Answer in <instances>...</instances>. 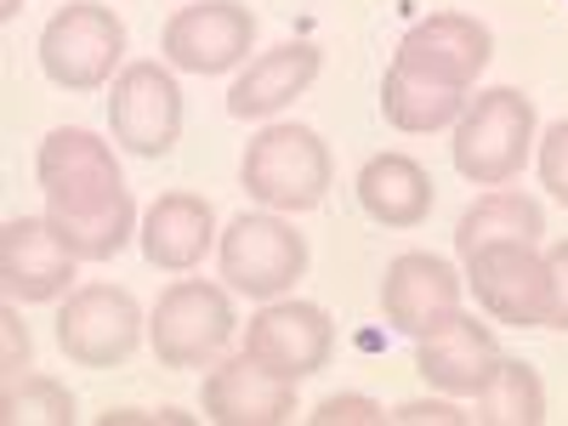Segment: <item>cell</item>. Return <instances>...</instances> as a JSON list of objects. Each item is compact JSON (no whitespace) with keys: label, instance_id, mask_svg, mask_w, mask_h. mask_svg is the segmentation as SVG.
<instances>
[{"label":"cell","instance_id":"obj_1","mask_svg":"<svg viewBox=\"0 0 568 426\" xmlns=\"http://www.w3.org/2000/svg\"><path fill=\"white\" fill-rule=\"evenodd\" d=\"M240 182L245 194L262 205V211H313L324 205L329 182H336V165H329V149L313 125H262L251 142H245V160H240Z\"/></svg>","mask_w":568,"mask_h":426},{"label":"cell","instance_id":"obj_2","mask_svg":"<svg viewBox=\"0 0 568 426\" xmlns=\"http://www.w3.org/2000/svg\"><path fill=\"white\" fill-rule=\"evenodd\" d=\"M449 154L466 182L506 187L535 154V103L517 85H489L478 98H466Z\"/></svg>","mask_w":568,"mask_h":426},{"label":"cell","instance_id":"obj_3","mask_svg":"<svg viewBox=\"0 0 568 426\" xmlns=\"http://www.w3.org/2000/svg\"><path fill=\"white\" fill-rule=\"evenodd\" d=\"M233 329V296L227 284H211V278H176L160 291L154 313H149V342H154V358L160 369H205L227 353Z\"/></svg>","mask_w":568,"mask_h":426},{"label":"cell","instance_id":"obj_4","mask_svg":"<svg viewBox=\"0 0 568 426\" xmlns=\"http://www.w3.org/2000/svg\"><path fill=\"white\" fill-rule=\"evenodd\" d=\"M120 58H125V23L103 0H69L40 29V74L58 91H74V98L103 91Z\"/></svg>","mask_w":568,"mask_h":426},{"label":"cell","instance_id":"obj_5","mask_svg":"<svg viewBox=\"0 0 568 426\" xmlns=\"http://www.w3.org/2000/svg\"><path fill=\"white\" fill-rule=\"evenodd\" d=\"M216 267L227 291H240L251 302H273L307 273V240L278 211H245L216 240Z\"/></svg>","mask_w":568,"mask_h":426},{"label":"cell","instance_id":"obj_6","mask_svg":"<svg viewBox=\"0 0 568 426\" xmlns=\"http://www.w3.org/2000/svg\"><path fill=\"white\" fill-rule=\"evenodd\" d=\"M34 182H40V194H45V211H69V216L109 211L125 194L114 149H109L98 131H85V125L45 131L40 154H34Z\"/></svg>","mask_w":568,"mask_h":426},{"label":"cell","instance_id":"obj_7","mask_svg":"<svg viewBox=\"0 0 568 426\" xmlns=\"http://www.w3.org/2000/svg\"><path fill=\"white\" fill-rule=\"evenodd\" d=\"M466 262V291L495 324L511 329H551V273L529 240H495L478 245Z\"/></svg>","mask_w":568,"mask_h":426},{"label":"cell","instance_id":"obj_8","mask_svg":"<svg viewBox=\"0 0 568 426\" xmlns=\"http://www.w3.org/2000/svg\"><path fill=\"white\" fill-rule=\"evenodd\" d=\"M142 342V307L120 284H80L58 307V347L80 369H114Z\"/></svg>","mask_w":568,"mask_h":426},{"label":"cell","instance_id":"obj_9","mask_svg":"<svg viewBox=\"0 0 568 426\" xmlns=\"http://www.w3.org/2000/svg\"><path fill=\"white\" fill-rule=\"evenodd\" d=\"M109 125L136 160H165L182 136V85L171 63H125L109 91Z\"/></svg>","mask_w":568,"mask_h":426},{"label":"cell","instance_id":"obj_10","mask_svg":"<svg viewBox=\"0 0 568 426\" xmlns=\"http://www.w3.org/2000/svg\"><path fill=\"white\" fill-rule=\"evenodd\" d=\"M262 369L284 375V382H307L329 358H336V324L318 302H296V296H273L262 302V313L245 324V347Z\"/></svg>","mask_w":568,"mask_h":426},{"label":"cell","instance_id":"obj_11","mask_svg":"<svg viewBox=\"0 0 568 426\" xmlns=\"http://www.w3.org/2000/svg\"><path fill=\"white\" fill-rule=\"evenodd\" d=\"M256 12L245 0H200V7L171 12L160 34V58L182 74H227L251 58Z\"/></svg>","mask_w":568,"mask_h":426},{"label":"cell","instance_id":"obj_12","mask_svg":"<svg viewBox=\"0 0 568 426\" xmlns=\"http://www.w3.org/2000/svg\"><path fill=\"white\" fill-rule=\"evenodd\" d=\"M460 296H466V273H455L433 251H404V256L387 262L382 313H387V324L398 329V336H409V342L444 329L460 313Z\"/></svg>","mask_w":568,"mask_h":426},{"label":"cell","instance_id":"obj_13","mask_svg":"<svg viewBox=\"0 0 568 426\" xmlns=\"http://www.w3.org/2000/svg\"><path fill=\"white\" fill-rule=\"evenodd\" d=\"M495 58V34L478 23V18H466V12H433V18H420L404 29L398 40V69L409 74H426V80H444L455 91H471L478 85V74L489 69Z\"/></svg>","mask_w":568,"mask_h":426},{"label":"cell","instance_id":"obj_14","mask_svg":"<svg viewBox=\"0 0 568 426\" xmlns=\"http://www.w3.org/2000/svg\"><path fill=\"white\" fill-rule=\"evenodd\" d=\"M74 262L80 256L63 245L52 216H12L0 227V291L18 307H40V302L69 296Z\"/></svg>","mask_w":568,"mask_h":426},{"label":"cell","instance_id":"obj_15","mask_svg":"<svg viewBox=\"0 0 568 426\" xmlns=\"http://www.w3.org/2000/svg\"><path fill=\"white\" fill-rule=\"evenodd\" d=\"M200 409L216 426H284V420H296V382L262 369L251 353L216 358L205 369Z\"/></svg>","mask_w":568,"mask_h":426},{"label":"cell","instance_id":"obj_16","mask_svg":"<svg viewBox=\"0 0 568 426\" xmlns=\"http://www.w3.org/2000/svg\"><path fill=\"white\" fill-rule=\"evenodd\" d=\"M500 342H495V329L478 324L471 313H455L444 329H433V336H420L415 342V369H420V382L444 393V398H478L489 387V375L500 364Z\"/></svg>","mask_w":568,"mask_h":426},{"label":"cell","instance_id":"obj_17","mask_svg":"<svg viewBox=\"0 0 568 426\" xmlns=\"http://www.w3.org/2000/svg\"><path fill=\"white\" fill-rule=\"evenodd\" d=\"M211 240H216L211 200L205 194H182V187L160 194L149 211H142V227H136L142 256H149V267H160V273H194L205 262Z\"/></svg>","mask_w":568,"mask_h":426},{"label":"cell","instance_id":"obj_18","mask_svg":"<svg viewBox=\"0 0 568 426\" xmlns=\"http://www.w3.org/2000/svg\"><path fill=\"white\" fill-rule=\"evenodd\" d=\"M318 69H324V52L313 40H284L273 52L251 58V69H240V80L227 91V114L233 120H267L278 109H291L318 80Z\"/></svg>","mask_w":568,"mask_h":426},{"label":"cell","instance_id":"obj_19","mask_svg":"<svg viewBox=\"0 0 568 426\" xmlns=\"http://www.w3.org/2000/svg\"><path fill=\"white\" fill-rule=\"evenodd\" d=\"M433 200H438L433 176H426V165L409 160V154H375L358 171V205L382 227H420L433 216Z\"/></svg>","mask_w":568,"mask_h":426},{"label":"cell","instance_id":"obj_20","mask_svg":"<svg viewBox=\"0 0 568 426\" xmlns=\"http://www.w3.org/2000/svg\"><path fill=\"white\" fill-rule=\"evenodd\" d=\"M460 109H466V91H455V85H444V80L409 74V69H398V63H393L387 80H382V114H387V125L404 131V136L444 131V125L460 120Z\"/></svg>","mask_w":568,"mask_h":426},{"label":"cell","instance_id":"obj_21","mask_svg":"<svg viewBox=\"0 0 568 426\" xmlns=\"http://www.w3.org/2000/svg\"><path fill=\"white\" fill-rule=\"evenodd\" d=\"M540 233H546L540 200L517 194V187H489V194L478 205H466V216L455 222V251L471 256L478 245H495V240H529V245H540Z\"/></svg>","mask_w":568,"mask_h":426},{"label":"cell","instance_id":"obj_22","mask_svg":"<svg viewBox=\"0 0 568 426\" xmlns=\"http://www.w3.org/2000/svg\"><path fill=\"white\" fill-rule=\"evenodd\" d=\"M471 420H478V426H540L546 420V387H540L535 364L500 358L495 375H489V387L478 393Z\"/></svg>","mask_w":568,"mask_h":426},{"label":"cell","instance_id":"obj_23","mask_svg":"<svg viewBox=\"0 0 568 426\" xmlns=\"http://www.w3.org/2000/svg\"><path fill=\"white\" fill-rule=\"evenodd\" d=\"M45 216H52V227L63 233V245H69L80 262H109V256H120V251L131 245V233L142 227L131 194H120L109 211H91V216H69V211H45Z\"/></svg>","mask_w":568,"mask_h":426},{"label":"cell","instance_id":"obj_24","mask_svg":"<svg viewBox=\"0 0 568 426\" xmlns=\"http://www.w3.org/2000/svg\"><path fill=\"white\" fill-rule=\"evenodd\" d=\"M0 420L7 426H69L74 420V393L52 375H18V382L0 387Z\"/></svg>","mask_w":568,"mask_h":426},{"label":"cell","instance_id":"obj_25","mask_svg":"<svg viewBox=\"0 0 568 426\" xmlns=\"http://www.w3.org/2000/svg\"><path fill=\"white\" fill-rule=\"evenodd\" d=\"M307 420H313V426H382L387 409L375 404V398H364V393H329V398L313 404Z\"/></svg>","mask_w":568,"mask_h":426},{"label":"cell","instance_id":"obj_26","mask_svg":"<svg viewBox=\"0 0 568 426\" xmlns=\"http://www.w3.org/2000/svg\"><path fill=\"white\" fill-rule=\"evenodd\" d=\"M540 187L557 205H568V120L540 131Z\"/></svg>","mask_w":568,"mask_h":426},{"label":"cell","instance_id":"obj_27","mask_svg":"<svg viewBox=\"0 0 568 426\" xmlns=\"http://www.w3.org/2000/svg\"><path fill=\"white\" fill-rule=\"evenodd\" d=\"M29 358H34V347H29L23 313H18V302H7V307H0V375L18 382V375L29 369Z\"/></svg>","mask_w":568,"mask_h":426},{"label":"cell","instance_id":"obj_28","mask_svg":"<svg viewBox=\"0 0 568 426\" xmlns=\"http://www.w3.org/2000/svg\"><path fill=\"white\" fill-rule=\"evenodd\" d=\"M387 420H398V426H460V420H471L455 398H409V404H398Z\"/></svg>","mask_w":568,"mask_h":426},{"label":"cell","instance_id":"obj_29","mask_svg":"<svg viewBox=\"0 0 568 426\" xmlns=\"http://www.w3.org/2000/svg\"><path fill=\"white\" fill-rule=\"evenodd\" d=\"M546 273H551V329H568V240L546 251Z\"/></svg>","mask_w":568,"mask_h":426},{"label":"cell","instance_id":"obj_30","mask_svg":"<svg viewBox=\"0 0 568 426\" xmlns=\"http://www.w3.org/2000/svg\"><path fill=\"white\" fill-rule=\"evenodd\" d=\"M98 420L103 426H187L194 415H182V409H109Z\"/></svg>","mask_w":568,"mask_h":426},{"label":"cell","instance_id":"obj_31","mask_svg":"<svg viewBox=\"0 0 568 426\" xmlns=\"http://www.w3.org/2000/svg\"><path fill=\"white\" fill-rule=\"evenodd\" d=\"M18 12H23V0H0V18H7V23H12Z\"/></svg>","mask_w":568,"mask_h":426}]
</instances>
